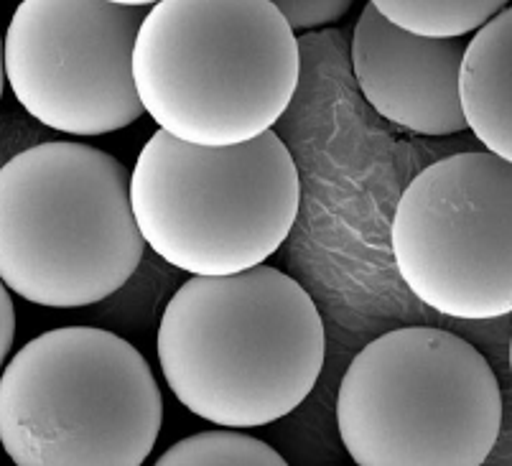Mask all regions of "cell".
Listing matches in <instances>:
<instances>
[{"label": "cell", "mask_w": 512, "mask_h": 466, "mask_svg": "<svg viewBox=\"0 0 512 466\" xmlns=\"http://www.w3.org/2000/svg\"><path fill=\"white\" fill-rule=\"evenodd\" d=\"M500 0H454V3H428V0H375L377 13L393 26L421 39L449 41L477 34L495 16L505 11Z\"/></svg>", "instance_id": "cell-11"}, {"label": "cell", "mask_w": 512, "mask_h": 466, "mask_svg": "<svg viewBox=\"0 0 512 466\" xmlns=\"http://www.w3.org/2000/svg\"><path fill=\"white\" fill-rule=\"evenodd\" d=\"M161 423L151 365L105 329H51L3 367L0 441L16 466H143Z\"/></svg>", "instance_id": "cell-5"}, {"label": "cell", "mask_w": 512, "mask_h": 466, "mask_svg": "<svg viewBox=\"0 0 512 466\" xmlns=\"http://www.w3.org/2000/svg\"><path fill=\"white\" fill-rule=\"evenodd\" d=\"M133 171L100 148L51 141L0 169V278L36 306L82 309L125 286L146 240Z\"/></svg>", "instance_id": "cell-3"}, {"label": "cell", "mask_w": 512, "mask_h": 466, "mask_svg": "<svg viewBox=\"0 0 512 466\" xmlns=\"http://www.w3.org/2000/svg\"><path fill=\"white\" fill-rule=\"evenodd\" d=\"M467 41L421 39L398 29L367 3L352 34V69L377 113L418 135L467 130L462 67Z\"/></svg>", "instance_id": "cell-9"}, {"label": "cell", "mask_w": 512, "mask_h": 466, "mask_svg": "<svg viewBox=\"0 0 512 466\" xmlns=\"http://www.w3.org/2000/svg\"><path fill=\"white\" fill-rule=\"evenodd\" d=\"M390 248L406 286L454 319L512 314V163L456 153L403 191Z\"/></svg>", "instance_id": "cell-7"}, {"label": "cell", "mask_w": 512, "mask_h": 466, "mask_svg": "<svg viewBox=\"0 0 512 466\" xmlns=\"http://www.w3.org/2000/svg\"><path fill=\"white\" fill-rule=\"evenodd\" d=\"M153 466H288V461L260 438L217 428L181 438Z\"/></svg>", "instance_id": "cell-12"}, {"label": "cell", "mask_w": 512, "mask_h": 466, "mask_svg": "<svg viewBox=\"0 0 512 466\" xmlns=\"http://www.w3.org/2000/svg\"><path fill=\"white\" fill-rule=\"evenodd\" d=\"M324 321L283 270L189 278L169 298L156 352L166 385L189 413L240 431L286 418L324 367Z\"/></svg>", "instance_id": "cell-1"}, {"label": "cell", "mask_w": 512, "mask_h": 466, "mask_svg": "<svg viewBox=\"0 0 512 466\" xmlns=\"http://www.w3.org/2000/svg\"><path fill=\"white\" fill-rule=\"evenodd\" d=\"M153 3L23 0L3 69L13 97L41 125L79 138L115 133L146 115L133 54Z\"/></svg>", "instance_id": "cell-8"}, {"label": "cell", "mask_w": 512, "mask_h": 466, "mask_svg": "<svg viewBox=\"0 0 512 466\" xmlns=\"http://www.w3.org/2000/svg\"><path fill=\"white\" fill-rule=\"evenodd\" d=\"M0 304H3V309H0V339H3V342H0V357L8 362L13 337H16V309H13L11 291H8L6 286L0 291Z\"/></svg>", "instance_id": "cell-14"}, {"label": "cell", "mask_w": 512, "mask_h": 466, "mask_svg": "<svg viewBox=\"0 0 512 466\" xmlns=\"http://www.w3.org/2000/svg\"><path fill=\"white\" fill-rule=\"evenodd\" d=\"M510 372H512V339H510Z\"/></svg>", "instance_id": "cell-15"}, {"label": "cell", "mask_w": 512, "mask_h": 466, "mask_svg": "<svg viewBox=\"0 0 512 466\" xmlns=\"http://www.w3.org/2000/svg\"><path fill=\"white\" fill-rule=\"evenodd\" d=\"M337 426L357 466H482L502 431L500 382L467 339L406 326L349 362Z\"/></svg>", "instance_id": "cell-6"}, {"label": "cell", "mask_w": 512, "mask_h": 466, "mask_svg": "<svg viewBox=\"0 0 512 466\" xmlns=\"http://www.w3.org/2000/svg\"><path fill=\"white\" fill-rule=\"evenodd\" d=\"M148 248L192 278L260 268L291 235L301 209L296 161L276 133L202 148L156 130L130 181Z\"/></svg>", "instance_id": "cell-4"}, {"label": "cell", "mask_w": 512, "mask_h": 466, "mask_svg": "<svg viewBox=\"0 0 512 466\" xmlns=\"http://www.w3.org/2000/svg\"><path fill=\"white\" fill-rule=\"evenodd\" d=\"M301 74L296 31L268 0H161L143 21L133 77L164 133L232 148L271 133Z\"/></svg>", "instance_id": "cell-2"}, {"label": "cell", "mask_w": 512, "mask_h": 466, "mask_svg": "<svg viewBox=\"0 0 512 466\" xmlns=\"http://www.w3.org/2000/svg\"><path fill=\"white\" fill-rule=\"evenodd\" d=\"M462 107L467 128L487 153L512 163V6L469 41Z\"/></svg>", "instance_id": "cell-10"}, {"label": "cell", "mask_w": 512, "mask_h": 466, "mask_svg": "<svg viewBox=\"0 0 512 466\" xmlns=\"http://www.w3.org/2000/svg\"><path fill=\"white\" fill-rule=\"evenodd\" d=\"M276 6L293 31H309L344 18L352 3L349 0H281Z\"/></svg>", "instance_id": "cell-13"}]
</instances>
